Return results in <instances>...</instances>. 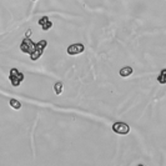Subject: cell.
Returning a JSON list of instances; mask_svg holds the SVG:
<instances>
[{"label": "cell", "instance_id": "1", "mask_svg": "<svg viewBox=\"0 0 166 166\" xmlns=\"http://www.w3.org/2000/svg\"><path fill=\"white\" fill-rule=\"evenodd\" d=\"M46 46H48V41L46 40H40L39 43H36L33 53L30 54V59L33 60V61H36V60H38L41 55H43L44 50H45V48H46Z\"/></svg>", "mask_w": 166, "mask_h": 166}, {"label": "cell", "instance_id": "2", "mask_svg": "<svg viewBox=\"0 0 166 166\" xmlns=\"http://www.w3.org/2000/svg\"><path fill=\"white\" fill-rule=\"evenodd\" d=\"M9 80H10L13 86L18 87V86L21 84V81L24 80V74L20 72L18 69L13 68L11 70H10V72H9Z\"/></svg>", "mask_w": 166, "mask_h": 166}, {"label": "cell", "instance_id": "3", "mask_svg": "<svg viewBox=\"0 0 166 166\" xmlns=\"http://www.w3.org/2000/svg\"><path fill=\"white\" fill-rule=\"evenodd\" d=\"M113 131L116 134H120V135H126V134H129V131H130V126H129L126 122L119 121L113 125Z\"/></svg>", "mask_w": 166, "mask_h": 166}, {"label": "cell", "instance_id": "4", "mask_svg": "<svg viewBox=\"0 0 166 166\" xmlns=\"http://www.w3.org/2000/svg\"><path fill=\"white\" fill-rule=\"evenodd\" d=\"M34 48H35V43H33V41L30 40V38H25L24 40H23V43L20 44V50L23 53L29 54V55L33 53Z\"/></svg>", "mask_w": 166, "mask_h": 166}, {"label": "cell", "instance_id": "5", "mask_svg": "<svg viewBox=\"0 0 166 166\" xmlns=\"http://www.w3.org/2000/svg\"><path fill=\"white\" fill-rule=\"evenodd\" d=\"M85 50V46L80 43L71 44L70 46H68V54L69 55H79Z\"/></svg>", "mask_w": 166, "mask_h": 166}, {"label": "cell", "instance_id": "6", "mask_svg": "<svg viewBox=\"0 0 166 166\" xmlns=\"http://www.w3.org/2000/svg\"><path fill=\"white\" fill-rule=\"evenodd\" d=\"M39 25L41 26V29H43L44 31H46V30H49L50 27L53 26V23L50 21V19L48 16H43L41 19L39 20Z\"/></svg>", "mask_w": 166, "mask_h": 166}, {"label": "cell", "instance_id": "7", "mask_svg": "<svg viewBox=\"0 0 166 166\" xmlns=\"http://www.w3.org/2000/svg\"><path fill=\"white\" fill-rule=\"evenodd\" d=\"M132 68L131 66H124L121 70H120V76L121 77H127V76H130L131 74H132Z\"/></svg>", "mask_w": 166, "mask_h": 166}, {"label": "cell", "instance_id": "8", "mask_svg": "<svg viewBox=\"0 0 166 166\" xmlns=\"http://www.w3.org/2000/svg\"><path fill=\"white\" fill-rule=\"evenodd\" d=\"M63 89H64V86H63V82L61 81H58V82H55L54 84V91H55V94L56 95H60L63 93Z\"/></svg>", "mask_w": 166, "mask_h": 166}, {"label": "cell", "instance_id": "9", "mask_svg": "<svg viewBox=\"0 0 166 166\" xmlns=\"http://www.w3.org/2000/svg\"><path fill=\"white\" fill-rule=\"evenodd\" d=\"M10 106H11L13 109H15V110H20V109H21V104H20L19 100H16V99H10Z\"/></svg>", "mask_w": 166, "mask_h": 166}, {"label": "cell", "instance_id": "10", "mask_svg": "<svg viewBox=\"0 0 166 166\" xmlns=\"http://www.w3.org/2000/svg\"><path fill=\"white\" fill-rule=\"evenodd\" d=\"M165 74H166V70H165V69H162V70H161L160 76L158 77V80H159L160 84H166V76H165Z\"/></svg>", "mask_w": 166, "mask_h": 166}, {"label": "cell", "instance_id": "11", "mask_svg": "<svg viewBox=\"0 0 166 166\" xmlns=\"http://www.w3.org/2000/svg\"><path fill=\"white\" fill-rule=\"evenodd\" d=\"M30 34H31V30L29 29V30H27V31H26V34H25V36H26V38H29V35H30Z\"/></svg>", "mask_w": 166, "mask_h": 166}, {"label": "cell", "instance_id": "12", "mask_svg": "<svg viewBox=\"0 0 166 166\" xmlns=\"http://www.w3.org/2000/svg\"><path fill=\"white\" fill-rule=\"evenodd\" d=\"M33 1H36V0H33Z\"/></svg>", "mask_w": 166, "mask_h": 166}]
</instances>
